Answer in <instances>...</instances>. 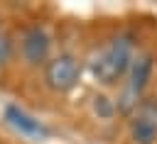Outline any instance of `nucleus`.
I'll return each mask as SVG.
<instances>
[{
  "instance_id": "20e7f679",
  "label": "nucleus",
  "mask_w": 157,
  "mask_h": 144,
  "mask_svg": "<svg viewBox=\"0 0 157 144\" xmlns=\"http://www.w3.org/2000/svg\"><path fill=\"white\" fill-rule=\"evenodd\" d=\"M20 51H22V59H25L29 66L49 63L52 37L47 34L44 27L32 24V27H27V29L22 32V37H20Z\"/></svg>"
},
{
  "instance_id": "f257e3e1",
  "label": "nucleus",
  "mask_w": 157,
  "mask_h": 144,
  "mask_svg": "<svg viewBox=\"0 0 157 144\" xmlns=\"http://www.w3.org/2000/svg\"><path fill=\"white\" fill-rule=\"evenodd\" d=\"M132 49H135V37L130 32L115 34L101 51H96L91 56L88 66H91L93 78L98 83H105V85L120 81L132 63Z\"/></svg>"
},
{
  "instance_id": "0eeeda50",
  "label": "nucleus",
  "mask_w": 157,
  "mask_h": 144,
  "mask_svg": "<svg viewBox=\"0 0 157 144\" xmlns=\"http://www.w3.org/2000/svg\"><path fill=\"white\" fill-rule=\"evenodd\" d=\"M10 59H12V39L5 32H0V66H5Z\"/></svg>"
},
{
  "instance_id": "39448f33",
  "label": "nucleus",
  "mask_w": 157,
  "mask_h": 144,
  "mask_svg": "<svg viewBox=\"0 0 157 144\" xmlns=\"http://www.w3.org/2000/svg\"><path fill=\"white\" fill-rule=\"evenodd\" d=\"M132 144H157V103L142 100L130 120Z\"/></svg>"
},
{
  "instance_id": "f03ea898",
  "label": "nucleus",
  "mask_w": 157,
  "mask_h": 144,
  "mask_svg": "<svg viewBox=\"0 0 157 144\" xmlns=\"http://www.w3.org/2000/svg\"><path fill=\"white\" fill-rule=\"evenodd\" d=\"M152 68H155V56L150 51H142L132 59L130 68H128V85H125V93H123V103L120 107L123 110H130V107H137L142 100V93L145 88L150 85V78H152Z\"/></svg>"
},
{
  "instance_id": "7ed1b4c3",
  "label": "nucleus",
  "mask_w": 157,
  "mask_h": 144,
  "mask_svg": "<svg viewBox=\"0 0 157 144\" xmlns=\"http://www.w3.org/2000/svg\"><path fill=\"white\" fill-rule=\"evenodd\" d=\"M81 78V61L74 54H59L44 66V83L54 93H69Z\"/></svg>"
},
{
  "instance_id": "423d86ee",
  "label": "nucleus",
  "mask_w": 157,
  "mask_h": 144,
  "mask_svg": "<svg viewBox=\"0 0 157 144\" xmlns=\"http://www.w3.org/2000/svg\"><path fill=\"white\" fill-rule=\"evenodd\" d=\"M5 120H7L17 132H22L25 137L44 139V137L49 134V129H47L39 120H34L32 115H27V112H25V110H20L17 105H7V107H5Z\"/></svg>"
},
{
  "instance_id": "6e6552de",
  "label": "nucleus",
  "mask_w": 157,
  "mask_h": 144,
  "mask_svg": "<svg viewBox=\"0 0 157 144\" xmlns=\"http://www.w3.org/2000/svg\"><path fill=\"white\" fill-rule=\"evenodd\" d=\"M93 100H96V112H101L103 117H110L113 115V107L108 105V98L105 95H96Z\"/></svg>"
}]
</instances>
